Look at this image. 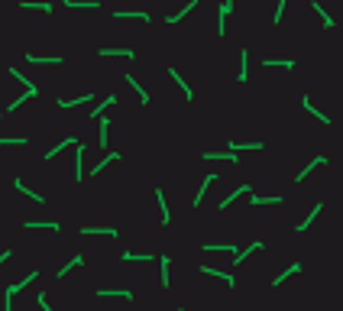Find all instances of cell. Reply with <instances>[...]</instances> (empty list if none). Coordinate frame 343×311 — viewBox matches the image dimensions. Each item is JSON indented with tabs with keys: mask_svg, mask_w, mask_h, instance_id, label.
Returning <instances> with one entry per match:
<instances>
[{
	"mask_svg": "<svg viewBox=\"0 0 343 311\" xmlns=\"http://www.w3.org/2000/svg\"><path fill=\"white\" fill-rule=\"evenodd\" d=\"M36 279H39V272L33 269V272H26L20 282H13V286H7V292H4V311H13V298L20 295V292H23L26 286H33V282H36Z\"/></svg>",
	"mask_w": 343,
	"mask_h": 311,
	"instance_id": "6da1fadb",
	"label": "cell"
},
{
	"mask_svg": "<svg viewBox=\"0 0 343 311\" xmlns=\"http://www.w3.org/2000/svg\"><path fill=\"white\" fill-rule=\"evenodd\" d=\"M321 165H327V156H311V159H307V162H304L301 168H298L295 182H298V185H301V182H307V175H311L314 168H321Z\"/></svg>",
	"mask_w": 343,
	"mask_h": 311,
	"instance_id": "7a4b0ae2",
	"label": "cell"
},
{
	"mask_svg": "<svg viewBox=\"0 0 343 311\" xmlns=\"http://www.w3.org/2000/svg\"><path fill=\"white\" fill-rule=\"evenodd\" d=\"M321 211H324V204L318 201V204H314V208H311V211H307V214H304V217L295 224V234H307V230H311V224L321 217Z\"/></svg>",
	"mask_w": 343,
	"mask_h": 311,
	"instance_id": "3957f363",
	"label": "cell"
},
{
	"mask_svg": "<svg viewBox=\"0 0 343 311\" xmlns=\"http://www.w3.org/2000/svg\"><path fill=\"white\" fill-rule=\"evenodd\" d=\"M233 13V0H224L221 4V10H217V36H227V16Z\"/></svg>",
	"mask_w": 343,
	"mask_h": 311,
	"instance_id": "277c9868",
	"label": "cell"
},
{
	"mask_svg": "<svg viewBox=\"0 0 343 311\" xmlns=\"http://www.w3.org/2000/svg\"><path fill=\"white\" fill-rule=\"evenodd\" d=\"M7 72H10V78H16V81H20V84L26 88V91H29V97H36V94H39V84L33 81V78H26V75H23V72H20V68H16V65H10V68H7Z\"/></svg>",
	"mask_w": 343,
	"mask_h": 311,
	"instance_id": "5b68a950",
	"label": "cell"
},
{
	"mask_svg": "<svg viewBox=\"0 0 343 311\" xmlns=\"http://www.w3.org/2000/svg\"><path fill=\"white\" fill-rule=\"evenodd\" d=\"M159 260V282L162 289H172V256H155Z\"/></svg>",
	"mask_w": 343,
	"mask_h": 311,
	"instance_id": "8992f818",
	"label": "cell"
},
{
	"mask_svg": "<svg viewBox=\"0 0 343 311\" xmlns=\"http://www.w3.org/2000/svg\"><path fill=\"white\" fill-rule=\"evenodd\" d=\"M169 78H172V81H175V84L181 88L184 101H195V88H191V84H188V81H184V78L178 75V68H175V65H169Z\"/></svg>",
	"mask_w": 343,
	"mask_h": 311,
	"instance_id": "52a82bcc",
	"label": "cell"
},
{
	"mask_svg": "<svg viewBox=\"0 0 343 311\" xmlns=\"http://www.w3.org/2000/svg\"><path fill=\"white\" fill-rule=\"evenodd\" d=\"M75 182H84V143H75Z\"/></svg>",
	"mask_w": 343,
	"mask_h": 311,
	"instance_id": "ba28073f",
	"label": "cell"
},
{
	"mask_svg": "<svg viewBox=\"0 0 343 311\" xmlns=\"http://www.w3.org/2000/svg\"><path fill=\"white\" fill-rule=\"evenodd\" d=\"M243 194H250V182H243L240 188H233L230 194H227V198H221V204H217V211H227V208H230V204H233L236 198H243Z\"/></svg>",
	"mask_w": 343,
	"mask_h": 311,
	"instance_id": "9c48e42d",
	"label": "cell"
},
{
	"mask_svg": "<svg viewBox=\"0 0 343 311\" xmlns=\"http://www.w3.org/2000/svg\"><path fill=\"white\" fill-rule=\"evenodd\" d=\"M26 62L29 65H61V55H36V52H26Z\"/></svg>",
	"mask_w": 343,
	"mask_h": 311,
	"instance_id": "30bf717a",
	"label": "cell"
},
{
	"mask_svg": "<svg viewBox=\"0 0 343 311\" xmlns=\"http://www.w3.org/2000/svg\"><path fill=\"white\" fill-rule=\"evenodd\" d=\"M201 272L204 275H214V279H224L230 289H236V275L233 272H224V269H214V266H201Z\"/></svg>",
	"mask_w": 343,
	"mask_h": 311,
	"instance_id": "8fae6325",
	"label": "cell"
},
{
	"mask_svg": "<svg viewBox=\"0 0 343 311\" xmlns=\"http://www.w3.org/2000/svg\"><path fill=\"white\" fill-rule=\"evenodd\" d=\"M94 295H98V298H123V301H133V292H130V289H98Z\"/></svg>",
	"mask_w": 343,
	"mask_h": 311,
	"instance_id": "7c38bea8",
	"label": "cell"
},
{
	"mask_svg": "<svg viewBox=\"0 0 343 311\" xmlns=\"http://www.w3.org/2000/svg\"><path fill=\"white\" fill-rule=\"evenodd\" d=\"M123 78H127V84L139 94V104H143V107H146V104H152V97H149V91H146L143 84H139V78H136V75H123Z\"/></svg>",
	"mask_w": 343,
	"mask_h": 311,
	"instance_id": "4fadbf2b",
	"label": "cell"
},
{
	"mask_svg": "<svg viewBox=\"0 0 343 311\" xmlns=\"http://www.w3.org/2000/svg\"><path fill=\"white\" fill-rule=\"evenodd\" d=\"M298 272H301V263H292V266H285V269L278 272L275 279H272V289H278L282 282H288V279H292V275H298Z\"/></svg>",
	"mask_w": 343,
	"mask_h": 311,
	"instance_id": "5bb4252c",
	"label": "cell"
},
{
	"mask_svg": "<svg viewBox=\"0 0 343 311\" xmlns=\"http://www.w3.org/2000/svg\"><path fill=\"white\" fill-rule=\"evenodd\" d=\"M285 198H282V194H253L250 191V204H253V208H262V204H282Z\"/></svg>",
	"mask_w": 343,
	"mask_h": 311,
	"instance_id": "9a60e30c",
	"label": "cell"
},
{
	"mask_svg": "<svg viewBox=\"0 0 343 311\" xmlns=\"http://www.w3.org/2000/svg\"><path fill=\"white\" fill-rule=\"evenodd\" d=\"M259 250H266V243H262V240H256V243H250L246 250H236V260H233V263H236V266H243V263L250 260L253 253H259Z\"/></svg>",
	"mask_w": 343,
	"mask_h": 311,
	"instance_id": "2e32d148",
	"label": "cell"
},
{
	"mask_svg": "<svg viewBox=\"0 0 343 311\" xmlns=\"http://www.w3.org/2000/svg\"><path fill=\"white\" fill-rule=\"evenodd\" d=\"M23 227L26 230H52V234H58V230H61L58 220H26Z\"/></svg>",
	"mask_w": 343,
	"mask_h": 311,
	"instance_id": "e0dca14e",
	"label": "cell"
},
{
	"mask_svg": "<svg viewBox=\"0 0 343 311\" xmlns=\"http://www.w3.org/2000/svg\"><path fill=\"white\" fill-rule=\"evenodd\" d=\"M98 55L101 59H136V52L123 46V49H98Z\"/></svg>",
	"mask_w": 343,
	"mask_h": 311,
	"instance_id": "ac0fdd59",
	"label": "cell"
},
{
	"mask_svg": "<svg viewBox=\"0 0 343 311\" xmlns=\"http://www.w3.org/2000/svg\"><path fill=\"white\" fill-rule=\"evenodd\" d=\"M13 188L20 191V194H26V198H29V201H36V204H42V201H46V198H42L39 191H33V188H29V185H26L23 179H13Z\"/></svg>",
	"mask_w": 343,
	"mask_h": 311,
	"instance_id": "d6986e66",
	"label": "cell"
},
{
	"mask_svg": "<svg viewBox=\"0 0 343 311\" xmlns=\"http://www.w3.org/2000/svg\"><path fill=\"white\" fill-rule=\"evenodd\" d=\"M301 107H304L307 114H311V117H318V120L324 123V127H330V117H327V114H321L318 107H314V104H311V97H307V94H301Z\"/></svg>",
	"mask_w": 343,
	"mask_h": 311,
	"instance_id": "ffe728a7",
	"label": "cell"
},
{
	"mask_svg": "<svg viewBox=\"0 0 343 311\" xmlns=\"http://www.w3.org/2000/svg\"><path fill=\"white\" fill-rule=\"evenodd\" d=\"M78 234H84V237H120V230L117 227H81Z\"/></svg>",
	"mask_w": 343,
	"mask_h": 311,
	"instance_id": "44dd1931",
	"label": "cell"
},
{
	"mask_svg": "<svg viewBox=\"0 0 343 311\" xmlns=\"http://www.w3.org/2000/svg\"><path fill=\"white\" fill-rule=\"evenodd\" d=\"M195 7H198V0H188V4H184V7H181V10H178V13H172V16H165V23H169V26H178V23L184 20V16H188L191 10H195Z\"/></svg>",
	"mask_w": 343,
	"mask_h": 311,
	"instance_id": "7402d4cb",
	"label": "cell"
},
{
	"mask_svg": "<svg viewBox=\"0 0 343 311\" xmlns=\"http://www.w3.org/2000/svg\"><path fill=\"white\" fill-rule=\"evenodd\" d=\"M20 10H42V13H52L55 7L49 0H20Z\"/></svg>",
	"mask_w": 343,
	"mask_h": 311,
	"instance_id": "603a6c76",
	"label": "cell"
},
{
	"mask_svg": "<svg viewBox=\"0 0 343 311\" xmlns=\"http://www.w3.org/2000/svg\"><path fill=\"white\" fill-rule=\"evenodd\" d=\"M155 201H159V208H162V227H169L172 224V208H169V201H165L162 188H155Z\"/></svg>",
	"mask_w": 343,
	"mask_h": 311,
	"instance_id": "cb8c5ba5",
	"label": "cell"
},
{
	"mask_svg": "<svg viewBox=\"0 0 343 311\" xmlns=\"http://www.w3.org/2000/svg\"><path fill=\"white\" fill-rule=\"evenodd\" d=\"M75 143H78L75 136H65V139H58V143L52 146V149H46V156H42V159H46V162H49V159H55V156L61 153V149H68V146H75Z\"/></svg>",
	"mask_w": 343,
	"mask_h": 311,
	"instance_id": "d4e9b609",
	"label": "cell"
},
{
	"mask_svg": "<svg viewBox=\"0 0 343 311\" xmlns=\"http://www.w3.org/2000/svg\"><path fill=\"white\" fill-rule=\"evenodd\" d=\"M214 182H217V172H207V175H204V182H201V188H198V194H195V201H191L195 208H198L201 201H204V194H207V188H210Z\"/></svg>",
	"mask_w": 343,
	"mask_h": 311,
	"instance_id": "484cf974",
	"label": "cell"
},
{
	"mask_svg": "<svg viewBox=\"0 0 343 311\" xmlns=\"http://www.w3.org/2000/svg\"><path fill=\"white\" fill-rule=\"evenodd\" d=\"M68 10H101V0H65Z\"/></svg>",
	"mask_w": 343,
	"mask_h": 311,
	"instance_id": "4316f807",
	"label": "cell"
},
{
	"mask_svg": "<svg viewBox=\"0 0 343 311\" xmlns=\"http://www.w3.org/2000/svg\"><path fill=\"white\" fill-rule=\"evenodd\" d=\"M236 81H250V49H240V72Z\"/></svg>",
	"mask_w": 343,
	"mask_h": 311,
	"instance_id": "83f0119b",
	"label": "cell"
},
{
	"mask_svg": "<svg viewBox=\"0 0 343 311\" xmlns=\"http://www.w3.org/2000/svg\"><path fill=\"white\" fill-rule=\"evenodd\" d=\"M113 16H117V20H143V23L152 20V16H149L146 10H117Z\"/></svg>",
	"mask_w": 343,
	"mask_h": 311,
	"instance_id": "f1b7e54d",
	"label": "cell"
},
{
	"mask_svg": "<svg viewBox=\"0 0 343 311\" xmlns=\"http://www.w3.org/2000/svg\"><path fill=\"white\" fill-rule=\"evenodd\" d=\"M236 250H240L236 243H204V253H230V256H236Z\"/></svg>",
	"mask_w": 343,
	"mask_h": 311,
	"instance_id": "f546056e",
	"label": "cell"
},
{
	"mask_svg": "<svg viewBox=\"0 0 343 311\" xmlns=\"http://www.w3.org/2000/svg\"><path fill=\"white\" fill-rule=\"evenodd\" d=\"M87 101H94V94H81V97H75V101H68V97H58V107L61 110H72V107H78V104H87Z\"/></svg>",
	"mask_w": 343,
	"mask_h": 311,
	"instance_id": "4dcf8cb0",
	"label": "cell"
},
{
	"mask_svg": "<svg viewBox=\"0 0 343 311\" xmlns=\"http://www.w3.org/2000/svg\"><path fill=\"white\" fill-rule=\"evenodd\" d=\"M78 266H84V256H81V253H75V256H72V260H68L65 266H61V269H58L55 275H58V279H65V275H68V272H72V269H78Z\"/></svg>",
	"mask_w": 343,
	"mask_h": 311,
	"instance_id": "1f68e13d",
	"label": "cell"
},
{
	"mask_svg": "<svg viewBox=\"0 0 343 311\" xmlns=\"http://www.w3.org/2000/svg\"><path fill=\"white\" fill-rule=\"evenodd\" d=\"M120 260H123V263H152L155 256H149V253H130V250H123V253H120Z\"/></svg>",
	"mask_w": 343,
	"mask_h": 311,
	"instance_id": "d6a6232c",
	"label": "cell"
},
{
	"mask_svg": "<svg viewBox=\"0 0 343 311\" xmlns=\"http://www.w3.org/2000/svg\"><path fill=\"white\" fill-rule=\"evenodd\" d=\"M311 7H314V13L321 16V26H324V30H330V26H333V16L321 7V0H311Z\"/></svg>",
	"mask_w": 343,
	"mask_h": 311,
	"instance_id": "836d02e7",
	"label": "cell"
},
{
	"mask_svg": "<svg viewBox=\"0 0 343 311\" xmlns=\"http://www.w3.org/2000/svg\"><path fill=\"white\" fill-rule=\"evenodd\" d=\"M201 159H207V162H217V159H227V162H240V156L230 153V149H227V153H201Z\"/></svg>",
	"mask_w": 343,
	"mask_h": 311,
	"instance_id": "e575fe53",
	"label": "cell"
},
{
	"mask_svg": "<svg viewBox=\"0 0 343 311\" xmlns=\"http://www.w3.org/2000/svg\"><path fill=\"white\" fill-rule=\"evenodd\" d=\"M117 159H120V153H107V156H104V159H101V162H98V165H94V168H91V175H101V172H104V168H107L110 162H117Z\"/></svg>",
	"mask_w": 343,
	"mask_h": 311,
	"instance_id": "d590c367",
	"label": "cell"
},
{
	"mask_svg": "<svg viewBox=\"0 0 343 311\" xmlns=\"http://www.w3.org/2000/svg\"><path fill=\"white\" fill-rule=\"evenodd\" d=\"M227 149H230V153H246V149H253V153H259V149H262V143H259V139H256V143H230Z\"/></svg>",
	"mask_w": 343,
	"mask_h": 311,
	"instance_id": "8d00e7d4",
	"label": "cell"
},
{
	"mask_svg": "<svg viewBox=\"0 0 343 311\" xmlns=\"http://www.w3.org/2000/svg\"><path fill=\"white\" fill-rule=\"evenodd\" d=\"M266 68H295V59H266Z\"/></svg>",
	"mask_w": 343,
	"mask_h": 311,
	"instance_id": "74e56055",
	"label": "cell"
},
{
	"mask_svg": "<svg viewBox=\"0 0 343 311\" xmlns=\"http://www.w3.org/2000/svg\"><path fill=\"white\" fill-rule=\"evenodd\" d=\"M110 104H117V94H107V101H104V104H98V107H94V110H91V117H94V120H98V117H101V114H104V110H107V107H110Z\"/></svg>",
	"mask_w": 343,
	"mask_h": 311,
	"instance_id": "f35d334b",
	"label": "cell"
},
{
	"mask_svg": "<svg viewBox=\"0 0 343 311\" xmlns=\"http://www.w3.org/2000/svg\"><path fill=\"white\" fill-rule=\"evenodd\" d=\"M98 120H101V136H98V139H101V146H104V149H107V136H110V133H107V130H110V120H107V117H104V114H101V117H98Z\"/></svg>",
	"mask_w": 343,
	"mask_h": 311,
	"instance_id": "ab89813d",
	"label": "cell"
},
{
	"mask_svg": "<svg viewBox=\"0 0 343 311\" xmlns=\"http://www.w3.org/2000/svg\"><path fill=\"white\" fill-rule=\"evenodd\" d=\"M285 7H288V0H278V4H275V16H272V26H278V23H282Z\"/></svg>",
	"mask_w": 343,
	"mask_h": 311,
	"instance_id": "60d3db41",
	"label": "cell"
},
{
	"mask_svg": "<svg viewBox=\"0 0 343 311\" xmlns=\"http://www.w3.org/2000/svg\"><path fill=\"white\" fill-rule=\"evenodd\" d=\"M0 146H26V136H0Z\"/></svg>",
	"mask_w": 343,
	"mask_h": 311,
	"instance_id": "b9f144b4",
	"label": "cell"
},
{
	"mask_svg": "<svg viewBox=\"0 0 343 311\" xmlns=\"http://www.w3.org/2000/svg\"><path fill=\"white\" fill-rule=\"evenodd\" d=\"M26 101H29V91H23V94H20V97H16V101H13V104H7V110H20V107H23V104H26Z\"/></svg>",
	"mask_w": 343,
	"mask_h": 311,
	"instance_id": "7bdbcfd3",
	"label": "cell"
},
{
	"mask_svg": "<svg viewBox=\"0 0 343 311\" xmlns=\"http://www.w3.org/2000/svg\"><path fill=\"white\" fill-rule=\"evenodd\" d=\"M36 305H39L42 311H52V305H49V295H46V292H39V295H36Z\"/></svg>",
	"mask_w": 343,
	"mask_h": 311,
	"instance_id": "ee69618b",
	"label": "cell"
},
{
	"mask_svg": "<svg viewBox=\"0 0 343 311\" xmlns=\"http://www.w3.org/2000/svg\"><path fill=\"white\" fill-rule=\"evenodd\" d=\"M10 256H13V253H10V250H4V253H0V266H4V263H7V260H10Z\"/></svg>",
	"mask_w": 343,
	"mask_h": 311,
	"instance_id": "f6af8a7d",
	"label": "cell"
},
{
	"mask_svg": "<svg viewBox=\"0 0 343 311\" xmlns=\"http://www.w3.org/2000/svg\"><path fill=\"white\" fill-rule=\"evenodd\" d=\"M178 311H184V308H178Z\"/></svg>",
	"mask_w": 343,
	"mask_h": 311,
	"instance_id": "bcb514c9",
	"label": "cell"
},
{
	"mask_svg": "<svg viewBox=\"0 0 343 311\" xmlns=\"http://www.w3.org/2000/svg\"><path fill=\"white\" fill-rule=\"evenodd\" d=\"M0 117H4V114H0Z\"/></svg>",
	"mask_w": 343,
	"mask_h": 311,
	"instance_id": "7dc6e473",
	"label": "cell"
}]
</instances>
